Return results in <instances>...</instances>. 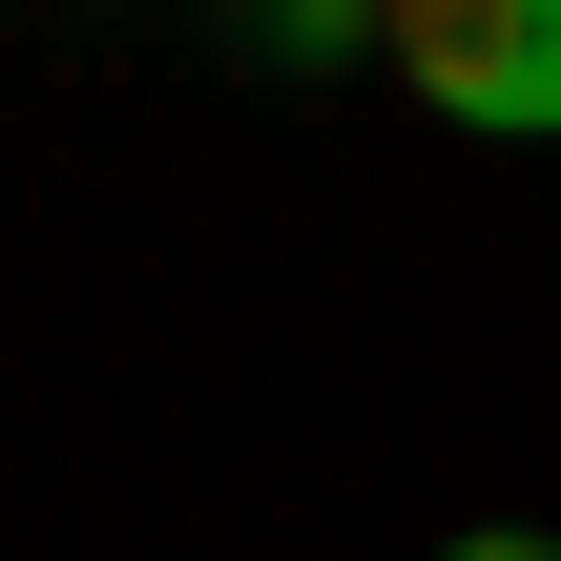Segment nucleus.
Segmentation results:
<instances>
[{
	"label": "nucleus",
	"mask_w": 561,
	"mask_h": 561,
	"mask_svg": "<svg viewBox=\"0 0 561 561\" xmlns=\"http://www.w3.org/2000/svg\"><path fill=\"white\" fill-rule=\"evenodd\" d=\"M396 83L479 146H561V0H396Z\"/></svg>",
	"instance_id": "f257e3e1"
},
{
	"label": "nucleus",
	"mask_w": 561,
	"mask_h": 561,
	"mask_svg": "<svg viewBox=\"0 0 561 561\" xmlns=\"http://www.w3.org/2000/svg\"><path fill=\"white\" fill-rule=\"evenodd\" d=\"M229 42H250V62H312V83H333V62H396V0H229Z\"/></svg>",
	"instance_id": "f03ea898"
},
{
	"label": "nucleus",
	"mask_w": 561,
	"mask_h": 561,
	"mask_svg": "<svg viewBox=\"0 0 561 561\" xmlns=\"http://www.w3.org/2000/svg\"><path fill=\"white\" fill-rule=\"evenodd\" d=\"M437 561H561V541H520V520H479V541H437Z\"/></svg>",
	"instance_id": "7ed1b4c3"
}]
</instances>
